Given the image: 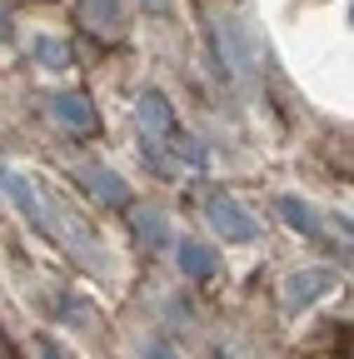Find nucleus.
Returning <instances> with one entry per match:
<instances>
[{"instance_id": "obj_4", "label": "nucleus", "mask_w": 354, "mask_h": 359, "mask_svg": "<svg viewBox=\"0 0 354 359\" xmlns=\"http://www.w3.org/2000/svg\"><path fill=\"white\" fill-rule=\"evenodd\" d=\"M280 210H285L290 219H299V230H309V210H299L294 200H280Z\"/></svg>"}, {"instance_id": "obj_1", "label": "nucleus", "mask_w": 354, "mask_h": 359, "mask_svg": "<svg viewBox=\"0 0 354 359\" xmlns=\"http://www.w3.org/2000/svg\"><path fill=\"white\" fill-rule=\"evenodd\" d=\"M210 215L219 219V230H230L235 240H250V235H254V224H250L235 205H225V200H215V205H210Z\"/></svg>"}, {"instance_id": "obj_3", "label": "nucleus", "mask_w": 354, "mask_h": 359, "mask_svg": "<svg viewBox=\"0 0 354 359\" xmlns=\"http://www.w3.org/2000/svg\"><path fill=\"white\" fill-rule=\"evenodd\" d=\"M60 120L80 125V130H90V110H80V100H60Z\"/></svg>"}, {"instance_id": "obj_2", "label": "nucleus", "mask_w": 354, "mask_h": 359, "mask_svg": "<svg viewBox=\"0 0 354 359\" xmlns=\"http://www.w3.org/2000/svg\"><path fill=\"white\" fill-rule=\"evenodd\" d=\"M180 259H185L190 275H210V264H215V255H210L205 245H185V250H180Z\"/></svg>"}, {"instance_id": "obj_5", "label": "nucleus", "mask_w": 354, "mask_h": 359, "mask_svg": "<svg viewBox=\"0 0 354 359\" xmlns=\"http://www.w3.org/2000/svg\"><path fill=\"white\" fill-rule=\"evenodd\" d=\"M0 359H15V354H11V344H6V339H0Z\"/></svg>"}, {"instance_id": "obj_6", "label": "nucleus", "mask_w": 354, "mask_h": 359, "mask_svg": "<svg viewBox=\"0 0 354 359\" xmlns=\"http://www.w3.org/2000/svg\"><path fill=\"white\" fill-rule=\"evenodd\" d=\"M46 359H60V349H55V344H46Z\"/></svg>"}]
</instances>
